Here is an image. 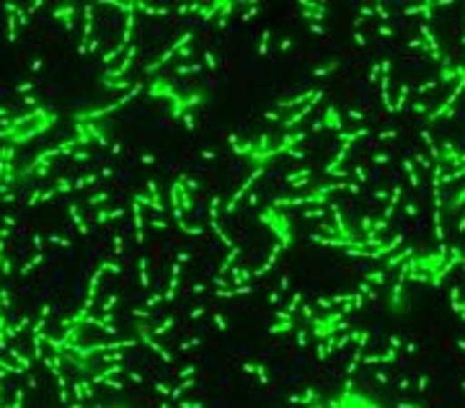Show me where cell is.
Segmentation results:
<instances>
[{
    "instance_id": "cell-1",
    "label": "cell",
    "mask_w": 465,
    "mask_h": 408,
    "mask_svg": "<svg viewBox=\"0 0 465 408\" xmlns=\"http://www.w3.org/2000/svg\"><path fill=\"white\" fill-rule=\"evenodd\" d=\"M54 124V112L52 109H36L32 114L21 116L16 122H11L5 130L0 132V137L3 140H11L14 145L18 143H29L34 140V134H39V132H47Z\"/></svg>"
}]
</instances>
